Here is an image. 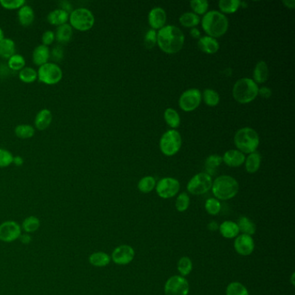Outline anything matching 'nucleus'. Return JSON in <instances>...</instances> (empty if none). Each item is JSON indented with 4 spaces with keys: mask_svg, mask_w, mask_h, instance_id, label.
Listing matches in <instances>:
<instances>
[{
    "mask_svg": "<svg viewBox=\"0 0 295 295\" xmlns=\"http://www.w3.org/2000/svg\"><path fill=\"white\" fill-rule=\"evenodd\" d=\"M157 43L165 53H178L185 44V35L178 27L167 25L157 33Z\"/></svg>",
    "mask_w": 295,
    "mask_h": 295,
    "instance_id": "f257e3e1",
    "label": "nucleus"
},
{
    "mask_svg": "<svg viewBox=\"0 0 295 295\" xmlns=\"http://www.w3.org/2000/svg\"><path fill=\"white\" fill-rule=\"evenodd\" d=\"M202 27L208 37L221 38L227 32L229 20L227 17L218 11L206 12L202 19Z\"/></svg>",
    "mask_w": 295,
    "mask_h": 295,
    "instance_id": "f03ea898",
    "label": "nucleus"
},
{
    "mask_svg": "<svg viewBox=\"0 0 295 295\" xmlns=\"http://www.w3.org/2000/svg\"><path fill=\"white\" fill-rule=\"evenodd\" d=\"M211 189L217 200H229L238 193L239 184L233 177L223 175L212 183Z\"/></svg>",
    "mask_w": 295,
    "mask_h": 295,
    "instance_id": "7ed1b4c3",
    "label": "nucleus"
},
{
    "mask_svg": "<svg viewBox=\"0 0 295 295\" xmlns=\"http://www.w3.org/2000/svg\"><path fill=\"white\" fill-rule=\"evenodd\" d=\"M234 142L238 151L250 154L257 150L260 145V138L255 130L250 127H243L235 133Z\"/></svg>",
    "mask_w": 295,
    "mask_h": 295,
    "instance_id": "20e7f679",
    "label": "nucleus"
},
{
    "mask_svg": "<svg viewBox=\"0 0 295 295\" xmlns=\"http://www.w3.org/2000/svg\"><path fill=\"white\" fill-rule=\"evenodd\" d=\"M257 84L250 78H242L235 83L232 94L235 101L240 104H248L257 97Z\"/></svg>",
    "mask_w": 295,
    "mask_h": 295,
    "instance_id": "39448f33",
    "label": "nucleus"
},
{
    "mask_svg": "<svg viewBox=\"0 0 295 295\" xmlns=\"http://www.w3.org/2000/svg\"><path fill=\"white\" fill-rule=\"evenodd\" d=\"M69 21L72 28L81 31H87L95 24V17L87 8H77L69 14Z\"/></svg>",
    "mask_w": 295,
    "mask_h": 295,
    "instance_id": "423d86ee",
    "label": "nucleus"
},
{
    "mask_svg": "<svg viewBox=\"0 0 295 295\" xmlns=\"http://www.w3.org/2000/svg\"><path fill=\"white\" fill-rule=\"evenodd\" d=\"M181 146V135L176 130L167 131V133L163 134L159 141V148L163 154L168 157L177 154Z\"/></svg>",
    "mask_w": 295,
    "mask_h": 295,
    "instance_id": "0eeeda50",
    "label": "nucleus"
},
{
    "mask_svg": "<svg viewBox=\"0 0 295 295\" xmlns=\"http://www.w3.org/2000/svg\"><path fill=\"white\" fill-rule=\"evenodd\" d=\"M38 77L42 84L54 85L58 84L63 78V70L56 63H47L40 66L38 69Z\"/></svg>",
    "mask_w": 295,
    "mask_h": 295,
    "instance_id": "6e6552de",
    "label": "nucleus"
},
{
    "mask_svg": "<svg viewBox=\"0 0 295 295\" xmlns=\"http://www.w3.org/2000/svg\"><path fill=\"white\" fill-rule=\"evenodd\" d=\"M212 178L211 175L201 172L195 175L187 185V190L192 195H203L211 189Z\"/></svg>",
    "mask_w": 295,
    "mask_h": 295,
    "instance_id": "1a4fd4ad",
    "label": "nucleus"
},
{
    "mask_svg": "<svg viewBox=\"0 0 295 295\" xmlns=\"http://www.w3.org/2000/svg\"><path fill=\"white\" fill-rule=\"evenodd\" d=\"M189 291V282L180 275L170 277L165 285L166 295H188Z\"/></svg>",
    "mask_w": 295,
    "mask_h": 295,
    "instance_id": "9d476101",
    "label": "nucleus"
},
{
    "mask_svg": "<svg viewBox=\"0 0 295 295\" xmlns=\"http://www.w3.org/2000/svg\"><path fill=\"white\" fill-rule=\"evenodd\" d=\"M202 94L197 88H190L185 91L179 98V106L185 112H191L200 105Z\"/></svg>",
    "mask_w": 295,
    "mask_h": 295,
    "instance_id": "9b49d317",
    "label": "nucleus"
},
{
    "mask_svg": "<svg viewBox=\"0 0 295 295\" xmlns=\"http://www.w3.org/2000/svg\"><path fill=\"white\" fill-rule=\"evenodd\" d=\"M179 182L178 179L173 178H162L156 186V191L159 197L164 199L175 197L179 191Z\"/></svg>",
    "mask_w": 295,
    "mask_h": 295,
    "instance_id": "f8f14e48",
    "label": "nucleus"
},
{
    "mask_svg": "<svg viewBox=\"0 0 295 295\" xmlns=\"http://www.w3.org/2000/svg\"><path fill=\"white\" fill-rule=\"evenodd\" d=\"M21 235V226L14 221H7L0 224V241L12 242Z\"/></svg>",
    "mask_w": 295,
    "mask_h": 295,
    "instance_id": "ddd939ff",
    "label": "nucleus"
},
{
    "mask_svg": "<svg viewBox=\"0 0 295 295\" xmlns=\"http://www.w3.org/2000/svg\"><path fill=\"white\" fill-rule=\"evenodd\" d=\"M135 253L133 248L129 245H121L117 247L112 253V261L118 265H126L134 258Z\"/></svg>",
    "mask_w": 295,
    "mask_h": 295,
    "instance_id": "4468645a",
    "label": "nucleus"
},
{
    "mask_svg": "<svg viewBox=\"0 0 295 295\" xmlns=\"http://www.w3.org/2000/svg\"><path fill=\"white\" fill-rule=\"evenodd\" d=\"M235 250L239 254L248 256L253 253L254 250V242L250 235H237L235 241Z\"/></svg>",
    "mask_w": 295,
    "mask_h": 295,
    "instance_id": "2eb2a0df",
    "label": "nucleus"
},
{
    "mask_svg": "<svg viewBox=\"0 0 295 295\" xmlns=\"http://www.w3.org/2000/svg\"><path fill=\"white\" fill-rule=\"evenodd\" d=\"M167 12L161 7L153 8L148 14V23L152 30H160L167 23Z\"/></svg>",
    "mask_w": 295,
    "mask_h": 295,
    "instance_id": "dca6fc26",
    "label": "nucleus"
},
{
    "mask_svg": "<svg viewBox=\"0 0 295 295\" xmlns=\"http://www.w3.org/2000/svg\"><path fill=\"white\" fill-rule=\"evenodd\" d=\"M222 159L228 167H239L244 164L246 157L238 150H230L223 154Z\"/></svg>",
    "mask_w": 295,
    "mask_h": 295,
    "instance_id": "f3484780",
    "label": "nucleus"
},
{
    "mask_svg": "<svg viewBox=\"0 0 295 295\" xmlns=\"http://www.w3.org/2000/svg\"><path fill=\"white\" fill-rule=\"evenodd\" d=\"M198 48L206 54H215L219 50V43L215 38L205 36L199 39Z\"/></svg>",
    "mask_w": 295,
    "mask_h": 295,
    "instance_id": "a211bd4d",
    "label": "nucleus"
},
{
    "mask_svg": "<svg viewBox=\"0 0 295 295\" xmlns=\"http://www.w3.org/2000/svg\"><path fill=\"white\" fill-rule=\"evenodd\" d=\"M253 82L255 84H264L269 79V67L264 61L258 62L253 72Z\"/></svg>",
    "mask_w": 295,
    "mask_h": 295,
    "instance_id": "6ab92c4d",
    "label": "nucleus"
},
{
    "mask_svg": "<svg viewBox=\"0 0 295 295\" xmlns=\"http://www.w3.org/2000/svg\"><path fill=\"white\" fill-rule=\"evenodd\" d=\"M224 238H235L239 235V229L237 224L232 221H225L219 226L218 229Z\"/></svg>",
    "mask_w": 295,
    "mask_h": 295,
    "instance_id": "aec40b11",
    "label": "nucleus"
},
{
    "mask_svg": "<svg viewBox=\"0 0 295 295\" xmlns=\"http://www.w3.org/2000/svg\"><path fill=\"white\" fill-rule=\"evenodd\" d=\"M69 19V13L65 12L63 9H56L48 15V21L53 25H63L68 22Z\"/></svg>",
    "mask_w": 295,
    "mask_h": 295,
    "instance_id": "412c9836",
    "label": "nucleus"
},
{
    "mask_svg": "<svg viewBox=\"0 0 295 295\" xmlns=\"http://www.w3.org/2000/svg\"><path fill=\"white\" fill-rule=\"evenodd\" d=\"M32 59L35 64L38 66H42L47 63L49 59V49L48 46L43 44L38 46L33 51Z\"/></svg>",
    "mask_w": 295,
    "mask_h": 295,
    "instance_id": "4be33fe9",
    "label": "nucleus"
},
{
    "mask_svg": "<svg viewBox=\"0 0 295 295\" xmlns=\"http://www.w3.org/2000/svg\"><path fill=\"white\" fill-rule=\"evenodd\" d=\"M52 121V114L49 109L44 108L37 114L35 118V125L38 130H44L49 127L50 123Z\"/></svg>",
    "mask_w": 295,
    "mask_h": 295,
    "instance_id": "5701e85b",
    "label": "nucleus"
},
{
    "mask_svg": "<svg viewBox=\"0 0 295 295\" xmlns=\"http://www.w3.org/2000/svg\"><path fill=\"white\" fill-rule=\"evenodd\" d=\"M245 169L247 171L253 174L255 173L261 167V156L257 151L250 153L249 157L245 159Z\"/></svg>",
    "mask_w": 295,
    "mask_h": 295,
    "instance_id": "b1692460",
    "label": "nucleus"
},
{
    "mask_svg": "<svg viewBox=\"0 0 295 295\" xmlns=\"http://www.w3.org/2000/svg\"><path fill=\"white\" fill-rule=\"evenodd\" d=\"M35 13L33 9L29 5H23L19 9V21L23 26H29L33 23Z\"/></svg>",
    "mask_w": 295,
    "mask_h": 295,
    "instance_id": "393cba45",
    "label": "nucleus"
},
{
    "mask_svg": "<svg viewBox=\"0 0 295 295\" xmlns=\"http://www.w3.org/2000/svg\"><path fill=\"white\" fill-rule=\"evenodd\" d=\"M88 261L91 265L97 268H103L108 265L111 261V257L104 252H95L91 254Z\"/></svg>",
    "mask_w": 295,
    "mask_h": 295,
    "instance_id": "a878e982",
    "label": "nucleus"
},
{
    "mask_svg": "<svg viewBox=\"0 0 295 295\" xmlns=\"http://www.w3.org/2000/svg\"><path fill=\"white\" fill-rule=\"evenodd\" d=\"M236 224L238 226L239 231H241L243 235H248L251 236L255 233V231H256L255 224L253 223V221H251L250 218H248L246 216L240 217Z\"/></svg>",
    "mask_w": 295,
    "mask_h": 295,
    "instance_id": "bb28decb",
    "label": "nucleus"
},
{
    "mask_svg": "<svg viewBox=\"0 0 295 295\" xmlns=\"http://www.w3.org/2000/svg\"><path fill=\"white\" fill-rule=\"evenodd\" d=\"M15 42L11 38H4L0 41V56L9 59L15 54Z\"/></svg>",
    "mask_w": 295,
    "mask_h": 295,
    "instance_id": "cd10ccee",
    "label": "nucleus"
},
{
    "mask_svg": "<svg viewBox=\"0 0 295 295\" xmlns=\"http://www.w3.org/2000/svg\"><path fill=\"white\" fill-rule=\"evenodd\" d=\"M179 22L182 26L186 28H195L200 23V18L193 12H186L180 16Z\"/></svg>",
    "mask_w": 295,
    "mask_h": 295,
    "instance_id": "c85d7f7f",
    "label": "nucleus"
},
{
    "mask_svg": "<svg viewBox=\"0 0 295 295\" xmlns=\"http://www.w3.org/2000/svg\"><path fill=\"white\" fill-rule=\"evenodd\" d=\"M73 30L70 24L65 23L58 26L56 33V38L60 42H68L72 38Z\"/></svg>",
    "mask_w": 295,
    "mask_h": 295,
    "instance_id": "c756f323",
    "label": "nucleus"
},
{
    "mask_svg": "<svg viewBox=\"0 0 295 295\" xmlns=\"http://www.w3.org/2000/svg\"><path fill=\"white\" fill-rule=\"evenodd\" d=\"M164 118L165 121L167 123V125L170 126L171 128H177L180 125V116L178 112L173 108H167L165 113H164Z\"/></svg>",
    "mask_w": 295,
    "mask_h": 295,
    "instance_id": "7c9ffc66",
    "label": "nucleus"
},
{
    "mask_svg": "<svg viewBox=\"0 0 295 295\" xmlns=\"http://www.w3.org/2000/svg\"><path fill=\"white\" fill-rule=\"evenodd\" d=\"M218 5L223 14H231L235 13L238 10L241 2L238 0H221L218 2Z\"/></svg>",
    "mask_w": 295,
    "mask_h": 295,
    "instance_id": "2f4dec72",
    "label": "nucleus"
},
{
    "mask_svg": "<svg viewBox=\"0 0 295 295\" xmlns=\"http://www.w3.org/2000/svg\"><path fill=\"white\" fill-rule=\"evenodd\" d=\"M202 98L204 99L205 104L209 106H217L220 102L219 94L211 88H207L204 91Z\"/></svg>",
    "mask_w": 295,
    "mask_h": 295,
    "instance_id": "473e14b6",
    "label": "nucleus"
},
{
    "mask_svg": "<svg viewBox=\"0 0 295 295\" xmlns=\"http://www.w3.org/2000/svg\"><path fill=\"white\" fill-rule=\"evenodd\" d=\"M40 227V221L38 217L36 216H28L25 219L23 220V224H22V229L26 234L29 233H33L38 231Z\"/></svg>",
    "mask_w": 295,
    "mask_h": 295,
    "instance_id": "72a5a7b5",
    "label": "nucleus"
},
{
    "mask_svg": "<svg viewBox=\"0 0 295 295\" xmlns=\"http://www.w3.org/2000/svg\"><path fill=\"white\" fill-rule=\"evenodd\" d=\"M156 187V179L151 176H147L140 179L138 184V188L140 191L143 193L151 192Z\"/></svg>",
    "mask_w": 295,
    "mask_h": 295,
    "instance_id": "f704fd0d",
    "label": "nucleus"
},
{
    "mask_svg": "<svg viewBox=\"0 0 295 295\" xmlns=\"http://www.w3.org/2000/svg\"><path fill=\"white\" fill-rule=\"evenodd\" d=\"M38 78V72L34 68L26 67L19 71V79L25 84L34 83Z\"/></svg>",
    "mask_w": 295,
    "mask_h": 295,
    "instance_id": "c9c22d12",
    "label": "nucleus"
},
{
    "mask_svg": "<svg viewBox=\"0 0 295 295\" xmlns=\"http://www.w3.org/2000/svg\"><path fill=\"white\" fill-rule=\"evenodd\" d=\"M226 295H250V294L242 283L231 282L226 288Z\"/></svg>",
    "mask_w": 295,
    "mask_h": 295,
    "instance_id": "e433bc0d",
    "label": "nucleus"
},
{
    "mask_svg": "<svg viewBox=\"0 0 295 295\" xmlns=\"http://www.w3.org/2000/svg\"><path fill=\"white\" fill-rule=\"evenodd\" d=\"M190 4L196 15H205L208 11L209 3L206 0H193Z\"/></svg>",
    "mask_w": 295,
    "mask_h": 295,
    "instance_id": "4c0bfd02",
    "label": "nucleus"
},
{
    "mask_svg": "<svg viewBox=\"0 0 295 295\" xmlns=\"http://www.w3.org/2000/svg\"><path fill=\"white\" fill-rule=\"evenodd\" d=\"M15 133L20 139H30L34 136L35 129L30 125H19L15 128Z\"/></svg>",
    "mask_w": 295,
    "mask_h": 295,
    "instance_id": "58836bf2",
    "label": "nucleus"
},
{
    "mask_svg": "<svg viewBox=\"0 0 295 295\" xmlns=\"http://www.w3.org/2000/svg\"><path fill=\"white\" fill-rule=\"evenodd\" d=\"M25 60L23 56L19 54H14L12 57L9 58L8 61V66L12 70H21L24 68Z\"/></svg>",
    "mask_w": 295,
    "mask_h": 295,
    "instance_id": "ea45409f",
    "label": "nucleus"
},
{
    "mask_svg": "<svg viewBox=\"0 0 295 295\" xmlns=\"http://www.w3.org/2000/svg\"><path fill=\"white\" fill-rule=\"evenodd\" d=\"M178 272L181 274L182 276L188 275L192 270V261L187 256L180 258L178 262Z\"/></svg>",
    "mask_w": 295,
    "mask_h": 295,
    "instance_id": "a19ab883",
    "label": "nucleus"
},
{
    "mask_svg": "<svg viewBox=\"0 0 295 295\" xmlns=\"http://www.w3.org/2000/svg\"><path fill=\"white\" fill-rule=\"evenodd\" d=\"M223 162L222 157L216 154L209 156L208 158L205 160V166L207 167V170L211 174H215V169L216 167H219L220 165Z\"/></svg>",
    "mask_w": 295,
    "mask_h": 295,
    "instance_id": "79ce46f5",
    "label": "nucleus"
},
{
    "mask_svg": "<svg viewBox=\"0 0 295 295\" xmlns=\"http://www.w3.org/2000/svg\"><path fill=\"white\" fill-rule=\"evenodd\" d=\"M221 208H222L221 203L216 198H209L205 202V210L210 215L216 216L221 211Z\"/></svg>",
    "mask_w": 295,
    "mask_h": 295,
    "instance_id": "37998d69",
    "label": "nucleus"
},
{
    "mask_svg": "<svg viewBox=\"0 0 295 295\" xmlns=\"http://www.w3.org/2000/svg\"><path fill=\"white\" fill-rule=\"evenodd\" d=\"M190 197L187 193L183 192L178 195L176 199V209L179 212H185L189 208Z\"/></svg>",
    "mask_w": 295,
    "mask_h": 295,
    "instance_id": "c03bdc74",
    "label": "nucleus"
},
{
    "mask_svg": "<svg viewBox=\"0 0 295 295\" xmlns=\"http://www.w3.org/2000/svg\"><path fill=\"white\" fill-rule=\"evenodd\" d=\"M144 43L146 48L151 49L156 45L157 43V32L156 30H149L145 36Z\"/></svg>",
    "mask_w": 295,
    "mask_h": 295,
    "instance_id": "a18cd8bd",
    "label": "nucleus"
},
{
    "mask_svg": "<svg viewBox=\"0 0 295 295\" xmlns=\"http://www.w3.org/2000/svg\"><path fill=\"white\" fill-rule=\"evenodd\" d=\"M0 4L8 10L20 9L25 4L24 0H0Z\"/></svg>",
    "mask_w": 295,
    "mask_h": 295,
    "instance_id": "49530a36",
    "label": "nucleus"
},
{
    "mask_svg": "<svg viewBox=\"0 0 295 295\" xmlns=\"http://www.w3.org/2000/svg\"><path fill=\"white\" fill-rule=\"evenodd\" d=\"M13 155L11 151L0 149V167H7L13 163Z\"/></svg>",
    "mask_w": 295,
    "mask_h": 295,
    "instance_id": "de8ad7c7",
    "label": "nucleus"
},
{
    "mask_svg": "<svg viewBox=\"0 0 295 295\" xmlns=\"http://www.w3.org/2000/svg\"><path fill=\"white\" fill-rule=\"evenodd\" d=\"M55 39H56V35L53 31L47 30L42 35V44L45 46L50 45L54 42Z\"/></svg>",
    "mask_w": 295,
    "mask_h": 295,
    "instance_id": "09e8293b",
    "label": "nucleus"
},
{
    "mask_svg": "<svg viewBox=\"0 0 295 295\" xmlns=\"http://www.w3.org/2000/svg\"><path fill=\"white\" fill-rule=\"evenodd\" d=\"M52 57L55 61H61L63 57V51L60 46H56L52 50Z\"/></svg>",
    "mask_w": 295,
    "mask_h": 295,
    "instance_id": "8fccbe9b",
    "label": "nucleus"
},
{
    "mask_svg": "<svg viewBox=\"0 0 295 295\" xmlns=\"http://www.w3.org/2000/svg\"><path fill=\"white\" fill-rule=\"evenodd\" d=\"M258 95H261L262 98L269 99L272 95V90L268 87H262L259 88L258 90Z\"/></svg>",
    "mask_w": 295,
    "mask_h": 295,
    "instance_id": "3c124183",
    "label": "nucleus"
},
{
    "mask_svg": "<svg viewBox=\"0 0 295 295\" xmlns=\"http://www.w3.org/2000/svg\"><path fill=\"white\" fill-rule=\"evenodd\" d=\"M61 6L62 8L61 9H63V10H64L65 12H72V5L71 4L68 2V1H63V2H61ZM70 14V13H69Z\"/></svg>",
    "mask_w": 295,
    "mask_h": 295,
    "instance_id": "603ef678",
    "label": "nucleus"
},
{
    "mask_svg": "<svg viewBox=\"0 0 295 295\" xmlns=\"http://www.w3.org/2000/svg\"><path fill=\"white\" fill-rule=\"evenodd\" d=\"M208 229L209 231H216L218 229H219V225H218V223L215 222V221H212L211 223L208 224Z\"/></svg>",
    "mask_w": 295,
    "mask_h": 295,
    "instance_id": "864d4df0",
    "label": "nucleus"
},
{
    "mask_svg": "<svg viewBox=\"0 0 295 295\" xmlns=\"http://www.w3.org/2000/svg\"><path fill=\"white\" fill-rule=\"evenodd\" d=\"M283 4L286 5V7L288 9H295V0H284Z\"/></svg>",
    "mask_w": 295,
    "mask_h": 295,
    "instance_id": "5fc2aeb1",
    "label": "nucleus"
},
{
    "mask_svg": "<svg viewBox=\"0 0 295 295\" xmlns=\"http://www.w3.org/2000/svg\"><path fill=\"white\" fill-rule=\"evenodd\" d=\"M190 34L192 38H196V39L200 38V31L197 28H192L190 30Z\"/></svg>",
    "mask_w": 295,
    "mask_h": 295,
    "instance_id": "6e6d98bb",
    "label": "nucleus"
},
{
    "mask_svg": "<svg viewBox=\"0 0 295 295\" xmlns=\"http://www.w3.org/2000/svg\"><path fill=\"white\" fill-rule=\"evenodd\" d=\"M19 238L21 239V242L24 243V244H28V243H30V241H31V237H30V235H28V234L21 235Z\"/></svg>",
    "mask_w": 295,
    "mask_h": 295,
    "instance_id": "4d7b16f0",
    "label": "nucleus"
},
{
    "mask_svg": "<svg viewBox=\"0 0 295 295\" xmlns=\"http://www.w3.org/2000/svg\"><path fill=\"white\" fill-rule=\"evenodd\" d=\"M13 163L15 164L16 166H22L23 164V159L22 157H20V156H17V157H14L13 158Z\"/></svg>",
    "mask_w": 295,
    "mask_h": 295,
    "instance_id": "13d9d810",
    "label": "nucleus"
},
{
    "mask_svg": "<svg viewBox=\"0 0 295 295\" xmlns=\"http://www.w3.org/2000/svg\"><path fill=\"white\" fill-rule=\"evenodd\" d=\"M4 38V31L0 28V41H2Z\"/></svg>",
    "mask_w": 295,
    "mask_h": 295,
    "instance_id": "bf43d9fd",
    "label": "nucleus"
},
{
    "mask_svg": "<svg viewBox=\"0 0 295 295\" xmlns=\"http://www.w3.org/2000/svg\"><path fill=\"white\" fill-rule=\"evenodd\" d=\"M294 277H295V274H293V275H292V284L293 285H295V281H294Z\"/></svg>",
    "mask_w": 295,
    "mask_h": 295,
    "instance_id": "052dcab7",
    "label": "nucleus"
}]
</instances>
